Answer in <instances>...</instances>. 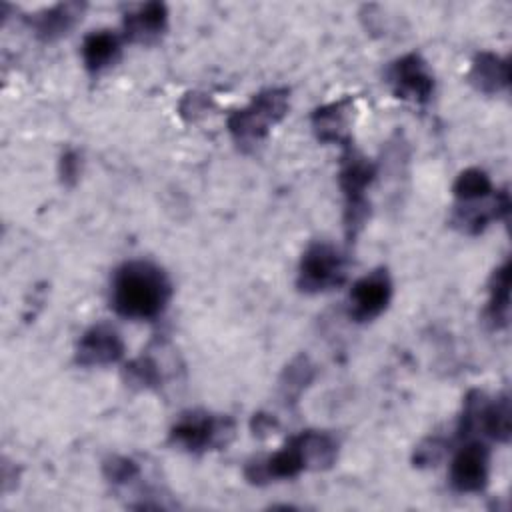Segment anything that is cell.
I'll list each match as a JSON object with an SVG mask.
<instances>
[{"mask_svg": "<svg viewBox=\"0 0 512 512\" xmlns=\"http://www.w3.org/2000/svg\"><path fill=\"white\" fill-rule=\"evenodd\" d=\"M394 284L386 266H378L360 276L348 294V318L356 324L376 320L392 302Z\"/></svg>", "mask_w": 512, "mask_h": 512, "instance_id": "52a82bcc", "label": "cell"}, {"mask_svg": "<svg viewBox=\"0 0 512 512\" xmlns=\"http://www.w3.org/2000/svg\"><path fill=\"white\" fill-rule=\"evenodd\" d=\"M236 426L230 416L208 410L182 412L168 432V442L188 454H204L226 446L234 438Z\"/></svg>", "mask_w": 512, "mask_h": 512, "instance_id": "5b68a950", "label": "cell"}, {"mask_svg": "<svg viewBox=\"0 0 512 512\" xmlns=\"http://www.w3.org/2000/svg\"><path fill=\"white\" fill-rule=\"evenodd\" d=\"M492 192H494V184L482 168L462 170L452 184V194H454L456 202L482 200V198L490 196Z\"/></svg>", "mask_w": 512, "mask_h": 512, "instance_id": "44dd1931", "label": "cell"}, {"mask_svg": "<svg viewBox=\"0 0 512 512\" xmlns=\"http://www.w3.org/2000/svg\"><path fill=\"white\" fill-rule=\"evenodd\" d=\"M490 448L476 438L464 440L456 450L448 468L450 488L458 494H478L488 486Z\"/></svg>", "mask_w": 512, "mask_h": 512, "instance_id": "9c48e42d", "label": "cell"}, {"mask_svg": "<svg viewBox=\"0 0 512 512\" xmlns=\"http://www.w3.org/2000/svg\"><path fill=\"white\" fill-rule=\"evenodd\" d=\"M384 78L396 98L414 104H426L436 86L428 62L418 52H408L392 60L384 70Z\"/></svg>", "mask_w": 512, "mask_h": 512, "instance_id": "ba28073f", "label": "cell"}, {"mask_svg": "<svg viewBox=\"0 0 512 512\" xmlns=\"http://www.w3.org/2000/svg\"><path fill=\"white\" fill-rule=\"evenodd\" d=\"M102 474L112 486H126L140 476V466L128 456L114 454L102 462Z\"/></svg>", "mask_w": 512, "mask_h": 512, "instance_id": "7402d4cb", "label": "cell"}, {"mask_svg": "<svg viewBox=\"0 0 512 512\" xmlns=\"http://www.w3.org/2000/svg\"><path fill=\"white\" fill-rule=\"evenodd\" d=\"M348 258L330 242L314 240L298 262L296 286L304 294H322L346 282Z\"/></svg>", "mask_w": 512, "mask_h": 512, "instance_id": "8992f818", "label": "cell"}, {"mask_svg": "<svg viewBox=\"0 0 512 512\" xmlns=\"http://www.w3.org/2000/svg\"><path fill=\"white\" fill-rule=\"evenodd\" d=\"M80 172H82V154L76 150V148H66L62 154H60V160H58V176H60V182L68 188H72L78 178H80Z\"/></svg>", "mask_w": 512, "mask_h": 512, "instance_id": "cb8c5ba5", "label": "cell"}, {"mask_svg": "<svg viewBox=\"0 0 512 512\" xmlns=\"http://www.w3.org/2000/svg\"><path fill=\"white\" fill-rule=\"evenodd\" d=\"M328 460V442L320 430H304L286 440L272 454L252 458L244 466V476L254 486L298 478L306 470H322Z\"/></svg>", "mask_w": 512, "mask_h": 512, "instance_id": "7a4b0ae2", "label": "cell"}, {"mask_svg": "<svg viewBox=\"0 0 512 512\" xmlns=\"http://www.w3.org/2000/svg\"><path fill=\"white\" fill-rule=\"evenodd\" d=\"M276 426H278L276 418L270 416V414H264V412L254 414L252 420H250V428H252L254 436H266V434L272 432Z\"/></svg>", "mask_w": 512, "mask_h": 512, "instance_id": "484cf974", "label": "cell"}, {"mask_svg": "<svg viewBox=\"0 0 512 512\" xmlns=\"http://www.w3.org/2000/svg\"><path fill=\"white\" fill-rule=\"evenodd\" d=\"M316 366L306 354H298L282 372L280 376V392L286 400H296L302 390L314 380Z\"/></svg>", "mask_w": 512, "mask_h": 512, "instance_id": "ffe728a7", "label": "cell"}, {"mask_svg": "<svg viewBox=\"0 0 512 512\" xmlns=\"http://www.w3.org/2000/svg\"><path fill=\"white\" fill-rule=\"evenodd\" d=\"M172 298V282L152 260H126L110 278V308L128 320L162 316Z\"/></svg>", "mask_w": 512, "mask_h": 512, "instance_id": "6da1fadb", "label": "cell"}, {"mask_svg": "<svg viewBox=\"0 0 512 512\" xmlns=\"http://www.w3.org/2000/svg\"><path fill=\"white\" fill-rule=\"evenodd\" d=\"M122 380L132 390H154L162 384V370L150 354H140L124 364Z\"/></svg>", "mask_w": 512, "mask_h": 512, "instance_id": "d6986e66", "label": "cell"}, {"mask_svg": "<svg viewBox=\"0 0 512 512\" xmlns=\"http://www.w3.org/2000/svg\"><path fill=\"white\" fill-rule=\"evenodd\" d=\"M478 434L488 436L500 444H508L512 436V410L508 392H500L494 398L486 394L478 412Z\"/></svg>", "mask_w": 512, "mask_h": 512, "instance_id": "e0dca14e", "label": "cell"}, {"mask_svg": "<svg viewBox=\"0 0 512 512\" xmlns=\"http://www.w3.org/2000/svg\"><path fill=\"white\" fill-rule=\"evenodd\" d=\"M122 40L118 32L108 28L88 32L80 46L84 68L90 74H100L114 66L122 54Z\"/></svg>", "mask_w": 512, "mask_h": 512, "instance_id": "9a60e30c", "label": "cell"}, {"mask_svg": "<svg viewBox=\"0 0 512 512\" xmlns=\"http://www.w3.org/2000/svg\"><path fill=\"white\" fill-rule=\"evenodd\" d=\"M468 82L482 94H498L508 88L510 84V64L508 58H502L494 52L482 50L474 56L470 70H468Z\"/></svg>", "mask_w": 512, "mask_h": 512, "instance_id": "2e32d148", "label": "cell"}, {"mask_svg": "<svg viewBox=\"0 0 512 512\" xmlns=\"http://www.w3.org/2000/svg\"><path fill=\"white\" fill-rule=\"evenodd\" d=\"M168 28V8L164 2H146L126 12L122 18V38L132 44H152Z\"/></svg>", "mask_w": 512, "mask_h": 512, "instance_id": "4fadbf2b", "label": "cell"}, {"mask_svg": "<svg viewBox=\"0 0 512 512\" xmlns=\"http://www.w3.org/2000/svg\"><path fill=\"white\" fill-rule=\"evenodd\" d=\"M448 450V440H444L442 436H428L424 438L412 454V462L416 468H430L436 466L444 454Z\"/></svg>", "mask_w": 512, "mask_h": 512, "instance_id": "603a6c76", "label": "cell"}, {"mask_svg": "<svg viewBox=\"0 0 512 512\" xmlns=\"http://www.w3.org/2000/svg\"><path fill=\"white\" fill-rule=\"evenodd\" d=\"M288 108L290 88L274 86L260 90L244 108L234 110L226 118L228 134L242 152H252L268 138L270 130L288 114Z\"/></svg>", "mask_w": 512, "mask_h": 512, "instance_id": "277c9868", "label": "cell"}, {"mask_svg": "<svg viewBox=\"0 0 512 512\" xmlns=\"http://www.w3.org/2000/svg\"><path fill=\"white\" fill-rule=\"evenodd\" d=\"M510 260H504L498 268H494L488 280V302L484 310L486 322L494 330H502L508 326L510 318Z\"/></svg>", "mask_w": 512, "mask_h": 512, "instance_id": "ac0fdd59", "label": "cell"}, {"mask_svg": "<svg viewBox=\"0 0 512 512\" xmlns=\"http://www.w3.org/2000/svg\"><path fill=\"white\" fill-rule=\"evenodd\" d=\"M378 176V166L364 152L354 148L352 144L342 148L340 166H338V188L344 198V234L348 244H352L358 234L364 230L372 206L366 196L368 188L374 184Z\"/></svg>", "mask_w": 512, "mask_h": 512, "instance_id": "3957f363", "label": "cell"}, {"mask_svg": "<svg viewBox=\"0 0 512 512\" xmlns=\"http://www.w3.org/2000/svg\"><path fill=\"white\" fill-rule=\"evenodd\" d=\"M86 2H58L26 18L28 26L42 42H54L66 36L84 16Z\"/></svg>", "mask_w": 512, "mask_h": 512, "instance_id": "5bb4252c", "label": "cell"}, {"mask_svg": "<svg viewBox=\"0 0 512 512\" xmlns=\"http://www.w3.org/2000/svg\"><path fill=\"white\" fill-rule=\"evenodd\" d=\"M124 352L126 346L120 332L108 322H98L80 336L74 362L82 368H100L120 362Z\"/></svg>", "mask_w": 512, "mask_h": 512, "instance_id": "8fae6325", "label": "cell"}, {"mask_svg": "<svg viewBox=\"0 0 512 512\" xmlns=\"http://www.w3.org/2000/svg\"><path fill=\"white\" fill-rule=\"evenodd\" d=\"M512 200L506 188L494 190L490 196L474 202H456L450 214L452 228L468 236L482 234L492 222L508 220Z\"/></svg>", "mask_w": 512, "mask_h": 512, "instance_id": "30bf717a", "label": "cell"}, {"mask_svg": "<svg viewBox=\"0 0 512 512\" xmlns=\"http://www.w3.org/2000/svg\"><path fill=\"white\" fill-rule=\"evenodd\" d=\"M206 108V100L202 98V94H186L184 100L180 102V114L186 118V120H194L198 114H202Z\"/></svg>", "mask_w": 512, "mask_h": 512, "instance_id": "d4e9b609", "label": "cell"}, {"mask_svg": "<svg viewBox=\"0 0 512 512\" xmlns=\"http://www.w3.org/2000/svg\"><path fill=\"white\" fill-rule=\"evenodd\" d=\"M352 110H354V102L350 96H344L340 100L314 108L310 114V126L316 140L322 144H338L342 148L352 144V134H350Z\"/></svg>", "mask_w": 512, "mask_h": 512, "instance_id": "7c38bea8", "label": "cell"}]
</instances>
